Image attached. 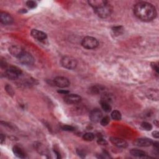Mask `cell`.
I'll return each instance as SVG.
<instances>
[{"label": "cell", "instance_id": "6da1fadb", "mask_svg": "<svg viewBox=\"0 0 159 159\" xmlns=\"http://www.w3.org/2000/svg\"><path fill=\"white\" fill-rule=\"evenodd\" d=\"M134 12L137 18L145 22L152 21L157 16L155 8L152 4L147 2H140L136 4Z\"/></svg>", "mask_w": 159, "mask_h": 159}, {"label": "cell", "instance_id": "7a4b0ae2", "mask_svg": "<svg viewBox=\"0 0 159 159\" xmlns=\"http://www.w3.org/2000/svg\"><path fill=\"white\" fill-rule=\"evenodd\" d=\"M95 13L101 18H107L112 13L113 8L108 3L94 9Z\"/></svg>", "mask_w": 159, "mask_h": 159}, {"label": "cell", "instance_id": "3957f363", "mask_svg": "<svg viewBox=\"0 0 159 159\" xmlns=\"http://www.w3.org/2000/svg\"><path fill=\"white\" fill-rule=\"evenodd\" d=\"M99 45V42L93 37L87 36L82 41V46L87 49H94Z\"/></svg>", "mask_w": 159, "mask_h": 159}, {"label": "cell", "instance_id": "277c9868", "mask_svg": "<svg viewBox=\"0 0 159 159\" xmlns=\"http://www.w3.org/2000/svg\"><path fill=\"white\" fill-rule=\"evenodd\" d=\"M61 64L66 69L73 70L76 69L77 66V61L72 56H66L61 60Z\"/></svg>", "mask_w": 159, "mask_h": 159}, {"label": "cell", "instance_id": "5b68a950", "mask_svg": "<svg viewBox=\"0 0 159 159\" xmlns=\"http://www.w3.org/2000/svg\"><path fill=\"white\" fill-rule=\"evenodd\" d=\"M22 71L17 66H10L6 70L5 75L11 80H16L21 75Z\"/></svg>", "mask_w": 159, "mask_h": 159}, {"label": "cell", "instance_id": "8992f818", "mask_svg": "<svg viewBox=\"0 0 159 159\" xmlns=\"http://www.w3.org/2000/svg\"><path fill=\"white\" fill-rule=\"evenodd\" d=\"M17 59L20 63L26 65H32L34 62V59L32 55L26 51H24Z\"/></svg>", "mask_w": 159, "mask_h": 159}, {"label": "cell", "instance_id": "52a82bcc", "mask_svg": "<svg viewBox=\"0 0 159 159\" xmlns=\"http://www.w3.org/2000/svg\"><path fill=\"white\" fill-rule=\"evenodd\" d=\"M82 100V97L77 94H67L64 97V101L69 105H75Z\"/></svg>", "mask_w": 159, "mask_h": 159}, {"label": "cell", "instance_id": "ba28073f", "mask_svg": "<svg viewBox=\"0 0 159 159\" xmlns=\"http://www.w3.org/2000/svg\"><path fill=\"white\" fill-rule=\"evenodd\" d=\"M53 82L57 87L62 88L69 87L70 84L69 80L64 77H57L55 78Z\"/></svg>", "mask_w": 159, "mask_h": 159}, {"label": "cell", "instance_id": "9c48e42d", "mask_svg": "<svg viewBox=\"0 0 159 159\" xmlns=\"http://www.w3.org/2000/svg\"><path fill=\"white\" fill-rule=\"evenodd\" d=\"M89 117L91 121L97 123L100 122L103 118V113L99 109H95L91 111Z\"/></svg>", "mask_w": 159, "mask_h": 159}, {"label": "cell", "instance_id": "30bf717a", "mask_svg": "<svg viewBox=\"0 0 159 159\" xmlns=\"http://www.w3.org/2000/svg\"><path fill=\"white\" fill-rule=\"evenodd\" d=\"M110 142H111L114 145L118 147L119 148H126L128 144L127 142L126 141V140L120 139V138H118V137H112L110 138Z\"/></svg>", "mask_w": 159, "mask_h": 159}, {"label": "cell", "instance_id": "8fae6325", "mask_svg": "<svg viewBox=\"0 0 159 159\" xmlns=\"http://www.w3.org/2000/svg\"><path fill=\"white\" fill-rule=\"evenodd\" d=\"M134 144L137 146L144 147H149L152 145L153 141L149 138H139L135 140Z\"/></svg>", "mask_w": 159, "mask_h": 159}, {"label": "cell", "instance_id": "7c38bea8", "mask_svg": "<svg viewBox=\"0 0 159 159\" xmlns=\"http://www.w3.org/2000/svg\"><path fill=\"white\" fill-rule=\"evenodd\" d=\"M30 34L34 39L38 40H44L47 38V35L45 33L37 29H33L30 32Z\"/></svg>", "mask_w": 159, "mask_h": 159}, {"label": "cell", "instance_id": "4fadbf2b", "mask_svg": "<svg viewBox=\"0 0 159 159\" xmlns=\"http://www.w3.org/2000/svg\"><path fill=\"white\" fill-rule=\"evenodd\" d=\"M0 21L4 24H11L13 22V18L9 14L1 12L0 14Z\"/></svg>", "mask_w": 159, "mask_h": 159}, {"label": "cell", "instance_id": "5bb4252c", "mask_svg": "<svg viewBox=\"0 0 159 159\" xmlns=\"http://www.w3.org/2000/svg\"><path fill=\"white\" fill-rule=\"evenodd\" d=\"M9 52L12 56L18 58L20 55L24 52V51L21 47L13 45L9 47Z\"/></svg>", "mask_w": 159, "mask_h": 159}, {"label": "cell", "instance_id": "9a60e30c", "mask_svg": "<svg viewBox=\"0 0 159 159\" xmlns=\"http://www.w3.org/2000/svg\"><path fill=\"white\" fill-rule=\"evenodd\" d=\"M158 95L159 92L158 90L157 89H150L147 91V92L146 93V96L149 99L154 101L158 100Z\"/></svg>", "mask_w": 159, "mask_h": 159}, {"label": "cell", "instance_id": "2e32d148", "mask_svg": "<svg viewBox=\"0 0 159 159\" xmlns=\"http://www.w3.org/2000/svg\"><path fill=\"white\" fill-rule=\"evenodd\" d=\"M13 152L14 153V154L18 158H24L26 157V154L25 152H24V150L20 147L19 146H14L13 148Z\"/></svg>", "mask_w": 159, "mask_h": 159}, {"label": "cell", "instance_id": "e0dca14e", "mask_svg": "<svg viewBox=\"0 0 159 159\" xmlns=\"http://www.w3.org/2000/svg\"><path fill=\"white\" fill-rule=\"evenodd\" d=\"M107 3H108V1H104V0H92V1H88V4L94 9L101 7V6Z\"/></svg>", "mask_w": 159, "mask_h": 159}, {"label": "cell", "instance_id": "ac0fdd59", "mask_svg": "<svg viewBox=\"0 0 159 159\" xmlns=\"http://www.w3.org/2000/svg\"><path fill=\"white\" fill-rule=\"evenodd\" d=\"M105 89V87H103L102 85H95V86L91 87L89 89L90 93L93 95H97L101 93L102 91Z\"/></svg>", "mask_w": 159, "mask_h": 159}, {"label": "cell", "instance_id": "d6986e66", "mask_svg": "<svg viewBox=\"0 0 159 159\" xmlns=\"http://www.w3.org/2000/svg\"><path fill=\"white\" fill-rule=\"evenodd\" d=\"M130 154L134 157L139 158L145 157L146 156V153L144 151L138 149H131L130 150Z\"/></svg>", "mask_w": 159, "mask_h": 159}, {"label": "cell", "instance_id": "ffe728a7", "mask_svg": "<svg viewBox=\"0 0 159 159\" xmlns=\"http://www.w3.org/2000/svg\"><path fill=\"white\" fill-rule=\"evenodd\" d=\"M100 105H101L102 109L105 112L109 113L111 111L112 108H111V106L110 105L109 103H108L106 101H104V100H101L100 101Z\"/></svg>", "mask_w": 159, "mask_h": 159}, {"label": "cell", "instance_id": "44dd1931", "mask_svg": "<svg viewBox=\"0 0 159 159\" xmlns=\"http://www.w3.org/2000/svg\"><path fill=\"white\" fill-rule=\"evenodd\" d=\"M95 139V135L91 132H87L86 134H85L83 136V139L85 141H92L93 139Z\"/></svg>", "mask_w": 159, "mask_h": 159}, {"label": "cell", "instance_id": "7402d4cb", "mask_svg": "<svg viewBox=\"0 0 159 159\" xmlns=\"http://www.w3.org/2000/svg\"><path fill=\"white\" fill-rule=\"evenodd\" d=\"M111 118L114 120L119 121L121 119L122 116L119 111H118V110H114V111L111 113Z\"/></svg>", "mask_w": 159, "mask_h": 159}, {"label": "cell", "instance_id": "603a6c76", "mask_svg": "<svg viewBox=\"0 0 159 159\" xmlns=\"http://www.w3.org/2000/svg\"><path fill=\"white\" fill-rule=\"evenodd\" d=\"M112 30L114 34L116 35H119L123 33L124 28L123 26H116L113 27Z\"/></svg>", "mask_w": 159, "mask_h": 159}, {"label": "cell", "instance_id": "cb8c5ba5", "mask_svg": "<svg viewBox=\"0 0 159 159\" xmlns=\"http://www.w3.org/2000/svg\"><path fill=\"white\" fill-rule=\"evenodd\" d=\"M141 127L142 129L145 131H151L152 129V126L147 122H143L141 124Z\"/></svg>", "mask_w": 159, "mask_h": 159}, {"label": "cell", "instance_id": "d4e9b609", "mask_svg": "<svg viewBox=\"0 0 159 159\" xmlns=\"http://www.w3.org/2000/svg\"><path fill=\"white\" fill-rule=\"evenodd\" d=\"M109 121H110L109 117H108V116H105V117L101 118L100 121V124L103 126H106L109 123Z\"/></svg>", "mask_w": 159, "mask_h": 159}, {"label": "cell", "instance_id": "484cf974", "mask_svg": "<svg viewBox=\"0 0 159 159\" xmlns=\"http://www.w3.org/2000/svg\"><path fill=\"white\" fill-rule=\"evenodd\" d=\"M26 5L29 8L34 9V8H36L38 4H37V3L34 1H28L26 2Z\"/></svg>", "mask_w": 159, "mask_h": 159}, {"label": "cell", "instance_id": "4316f807", "mask_svg": "<svg viewBox=\"0 0 159 159\" xmlns=\"http://www.w3.org/2000/svg\"><path fill=\"white\" fill-rule=\"evenodd\" d=\"M5 90H6V91H7V93L9 95H11V96H13V95H14V90H13V88H12L11 86H10V85H6V87H5Z\"/></svg>", "mask_w": 159, "mask_h": 159}, {"label": "cell", "instance_id": "83f0119b", "mask_svg": "<svg viewBox=\"0 0 159 159\" xmlns=\"http://www.w3.org/2000/svg\"><path fill=\"white\" fill-rule=\"evenodd\" d=\"M62 129L64 131H73L75 130V127H73L72 126H69V125H65L62 127Z\"/></svg>", "mask_w": 159, "mask_h": 159}, {"label": "cell", "instance_id": "f1b7e54d", "mask_svg": "<svg viewBox=\"0 0 159 159\" xmlns=\"http://www.w3.org/2000/svg\"><path fill=\"white\" fill-rule=\"evenodd\" d=\"M151 67L152 68L153 70H154L157 73H158L159 72V68H158V65L155 62H152L151 63Z\"/></svg>", "mask_w": 159, "mask_h": 159}, {"label": "cell", "instance_id": "f546056e", "mask_svg": "<svg viewBox=\"0 0 159 159\" xmlns=\"http://www.w3.org/2000/svg\"><path fill=\"white\" fill-rule=\"evenodd\" d=\"M97 142H98V144H100V145H106L108 144L106 140L103 138H99L98 139Z\"/></svg>", "mask_w": 159, "mask_h": 159}, {"label": "cell", "instance_id": "4dcf8cb0", "mask_svg": "<svg viewBox=\"0 0 159 159\" xmlns=\"http://www.w3.org/2000/svg\"><path fill=\"white\" fill-rule=\"evenodd\" d=\"M77 154L79 156H80L82 158H83L85 157V153L84 151L82 150L81 149H78L77 150Z\"/></svg>", "mask_w": 159, "mask_h": 159}, {"label": "cell", "instance_id": "1f68e13d", "mask_svg": "<svg viewBox=\"0 0 159 159\" xmlns=\"http://www.w3.org/2000/svg\"><path fill=\"white\" fill-rule=\"evenodd\" d=\"M58 93H61V94H64V95H67V94L69 93V91H66V90H59L58 91Z\"/></svg>", "mask_w": 159, "mask_h": 159}, {"label": "cell", "instance_id": "d6a6232c", "mask_svg": "<svg viewBox=\"0 0 159 159\" xmlns=\"http://www.w3.org/2000/svg\"><path fill=\"white\" fill-rule=\"evenodd\" d=\"M4 140H5V136H4L3 134H1V135H0V142H1V144H3Z\"/></svg>", "mask_w": 159, "mask_h": 159}, {"label": "cell", "instance_id": "836d02e7", "mask_svg": "<svg viewBox=\"0 0 159 159\" xmlns=\"http://www.w3.org/2000/svg\"><path fill=\"white\" fill-rule=\"evenodd\" d=\"M152 136H153V137H154L155 138L158 139L159 137V132L158 131H157L153 132H152Z\"/></svg>", "mask_w": 159, "mask_h": 159}, {"label": "cell", "instance_id": "e575fe53", "mask_svg": "<svg viewBox=\"0 0 159 159\" xmlns=\"http://www.w3.org/2000/svg\"><path fill=\"white\" fill-rule=\"evenodd\" d=\"M19 12H20V13H27V11H26V9H20V11Z\"/></svg>", "mask_w": 159, "mask_h": 159}]
</instances>
